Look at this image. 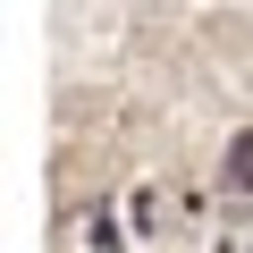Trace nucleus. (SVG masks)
<instances>
[{
    "mask_svg": "<svg viewBox=\"0 0 253 253\" xmlns=\"http://www.w3.org/2000/svg\"><path fill=\"white\" fill-rule=\"evenodd\" d=\"M228 177H236V186H253V135H236V152H228Z\"/></svg>",
    "mask_w": 253,
    "mask_h": 253,
    "instance_id": "f257e3e1",
    "label": "nucleus"
}]
</instances>
